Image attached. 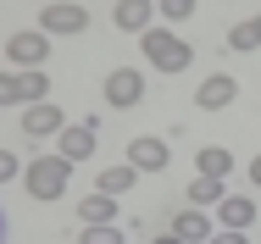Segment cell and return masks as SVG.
<instances>
[{
    "label": "cell",
    "instance_id": "cell-24",
    "mask_svg": "<svg viewBox=\"0 0 261 244\" xmlns=\"http://www.w3.org/2000/svg\"><path fill=\"white\" fill-rule=\"evenodd\" d=\"M250 183H256V189H261V155H256V161H250Z\"/></svg>",
    "mask_w": 261,
    "mask_h": 244
},
{
    "label": "cell",
    "instance_id": "cell-13",
    "mask_svg": "<svg viewBox=\"0 0 261 244\" xmlns=\"http://www.w3.org/2000/svg\"><path fill=\"white\" fill-rule=\"evenodd\" d=\"M95 189H100V195H128V189H139V172H134V167H128V161H122V167H106L100 178H95Z\"/></svg>",
    "mask_w": 261,
    "mask_h": 244
},
{
    "label": "cell",
    "instance_id": "cell-9",
    "mask_svg": "<svg viewBox=\"0 0 261 244\" xmlns=\"http://www.w3.org/2000/svg\"><path fill=\"white\" fill-rule=\"evenodd\" d=\"M167 161H172L167 139H134L128 145V167L134 172H167Z\"/></svg>",
    "mask_w": 261,
    "mask_h": 244
},
{
    "label": "cell",
    "instance_id": "cell-16",
    "mask_svg": "<svg viewBox=\"0 0 261 244\" xmlns=\"http://www.w3.org/2000/svg\"><path fill=\"white\" fill-rule=\"evenodd\" d=\"M222 195H228V183H217V178H195V183H189V205H195V211L217 205Z\"/></svg>",
    "mask_w": 261,
    "mask_h": 244
},
{
    "label": "cell",
    "instance_id": "cell-2",
    "mask_svg": "<svg viewBox=\"0 0 261 244\" xmlns=\"http://www.w3.org/2000/svg\"><path fill=\"white\" fill-rule=\"evenodd\" d=\"M139 39H145V56H150V67H156V72H184V67L195 61V50L184 45L172 28H145Z\"/></svg>",
    "mask_w": 261,
    "mask_h": 244
},
{
    "label": "cell",
    "instance_id": "cell-20",
    "mask_svg": "<svg viewBox=\"0 0 261 244\" xmlns=\"http://www.w3.org/2000/svg\"><path fill=\"white\" fill-rule=\"evenodd\" d=\"M195 11V0H156V17H167V22H184Z\"/></svg>",
    "mask_w": 261,
    "mask_h": 244
},
{
    "label": "cell",
    "instance_id": "cell-4",
    "mask_svg": "<svg viewBox=\"0 0 261 244\" xmlns=\"http://www.w3.org/2000/svg\"><path fill=\"white\" fill-rule=\"evenodd\" d=\"M100 95L111 100L117 111L139 105V100H145V72H139V67H111V72H106V89H100Z\"/></svg>",
    "mask_w": 261,
    "mask_h": 244
},
{
    "label": "cell",
    "instance_id": "cell-23",
    "mask_svg": "<svg viewBox=\"0 0 261 244\" xmlns=\"http://www.w3.org/2000/svg\"><path fill=\"white\" fill-rule=\"evenodd\" d=\"M206 244H250V239H245V233H228V228H222V233H211Z\"/></svg>",
    "mask_w": 261,
    "mask_h": 244
},
{
    "label": "cell",
    "instance_id": "cell-21",
    "mask_svg": "<svg viewBox=\"0 0 261 244\" xmlns=\"http://www.w3.org/2000/svg\"><path fill=\"white\" fill-rule=\"evenodd\" d=\"M22 100V72H0V105H17Z\"/></svg>",
    "mask_w": 261,
    "mask_h": 244
},
{
    "label": "cell",
    "instance_id": "cell-15",
    "mask_svg": "<svg viewBox=\"0 0 261 244\" xmlns=\"http://www.w3.org/2000/svg\"><path fill=\"white\" fill-rule=\"evenodd\" d=\"M78 216H84V228H100V222H111V216H117V200L95 189V195L78 200Z\"/></svg>",
    "mask_w": 261,
    "mask_h": 244
},
{
    "label": "cell",
    "instance_id": "cell-17",
    "mask_svg": "<svg viewBox=\"0 0 261 244\" xmlns=\"http://www.w3.org/2000/svg\"><path fill=\"white\" fill-rule=\"evenodd\" d=\"M22 100H28V105H34V100H50V72H45V67H28V72H22Z\"/></svg>",
    "mask_w": 261,
    "mask_h": 244
},
{
    "label": "cell",
    "instance_id": "cell-6",
    "mask_svg": "<svg viewBox=\"0 0 261 244\" xmlns=\"http://www.w3.org/2000/svg\"><path fill=\"white\" fill-rule=\"evenodd\" d=\"M61 128H67V117H61L56 100H34V105L22 111V133H28V139H56Z\"/></svg>",
    "mask_w": 261,
    "mask_h": 244
},
{
    "label": "cell",
    "instance_id": "cell-27",
    "mask_svg": "<svg viewBox=\"0 0 261 244\" xmlns=\"http://www.w3.org/2000/svg\"><path fill=\"white\" fill-rule=\"evenodd\" d=\"M256 28H261V17H256Z\"/></svg>",
    "mask_w": 261,
    "mask_h": 244
},
{
    "label": "cell",
    "instance_id": "cell-19",
    "mask_svg": "<svg viewBox=\"0 0 261 244\" xmlns=\"http://www.w3.org/2000/svg\"><path fill=\"white\" fill-rule=\"evenodd\" d=\"M78 244H128V233H122L117 222H100V228H84Z\"/></svg>",
    "mask_w": 261,
    "mask_h": 244
},
{
    "label": "cell",
    "instance_id": "cell-14",
    "mask_svg": "<svg viewBox=\"0 0 261 244\" xmlns=\"http://www.w3.org/2000/svg\"><path fill=\"white\" fill-rule=\"evenodd\" d=\"M172 233H178L184 244H200V239H211V216L189 205V211H178V222H172Z\"/></svg>",
    "mask_w": 261,
    "mask_h": 244
},
{
    "label": "cell",
    "instance_id": "cell-3",
    "mask_svg": "<svg viewBox=\"0 0 261 244\" xmlns=\"http://www.w3.org/2000/svg\"><path fill=\"white\" fill-rule=\"evenodd\" d=\"M84 28H89V11L78 0H50L39 11V34L45 39H56V34H84Z\"/></svg>",
    "mask_w": 261,
    "mask_h": 244
},
{
    "label": "cell",
    "instance_id": "cell-18",
    "mask_svg": "<svg viewBox=\"0 0 261 244\" xmlns=\"http://www.w3.org/2000/svg\"><path fill=\"white\" fill-rule=\"evenodd\" d=\"M228 45H233V50H261V28H256V17H250V22H233V28H228Z\"/></svg>",
    "mask_w": 261,
    "mask_h": 244
},
{
    "label": "cell",
    "instance_id": "cell-7",
    "mask_svg": "<svg viewBox=\"0 0 261 244\" xmlns=\"http://www.w3.org/2000/svg\"><path fill=\"white\" fill-rule=\"evenodd\" d=\"M6 56L28 72V67H45V56H50V39L39 34V28H22V34H11L6 39Z\"/></svg>",
    "mask_w": 261,
    "mask_h": 244
},
{
    "label": "cell",
    "instance_id": "cell-25",
    "mask_svg": "<svg viewBox=\"0 0 261 244\" xmlns=\"http://www.w3.org/2000/svg\"><path fill=\"white\" fill-rule=\"evenodd\" d=\"M150 244H184V239H178V233H161V239H150Z\"/></svg>",
    "mask_w": 261,
    "mask_h": 244
},
{
    "label": "cell",
    "instance_id": "cell-22",
    "mask_svg": "<svg viewBox=\"0 0 261 244\" xmlns=\"http://www.w3.org/2000/svg\"><path fill=\"white\" fill-rule=\"evenodd\" d=\"M11 178H22V161L11 150H0V183H11Z\"/></svg>",
    "mask_w": 261,
    "mask_h": 244
},
{
    "label": "cell",
    "instance_id": "cell-10",
    "mask_svg": "<svg viewBox=\"0 0 261 244\" xmlns=\"http://www.w3.org/2000/svg\"><path fill=\"white\" fill-rule=\"evenodd\" d=\"M195 100H200V111H228V105L239 100V84H233L228 72H211L206 84L195 89Z\"/></svg>",
    "mask_w": 261,
    "mask_h": 244
},
{
    "label": "cell",
    "instance_id": "cell-5",
    "mask_svg": "<svg viewBox=\"0 0 261 244\" xmlns=\"http://www.w3.org/2000/svg\"><path fill=\"white\" fill-rule=\"evenodd\" d=\"M56 155H61L67 167L89 161V155H95V122H67V128L56 133Z\"/></svg>",
    "mask_w": 261,
    "mask_h": 244
},
{
    "label": "cell",
    "instance_id": "cell-11",
    "mask_svg": "<svg viewBox=\"0 0 261 244\" xmlns=\"http://www.w3.org/2000/svg\"><path fill=\"white\" fill-rule=\"evenodd\" d=\"M217 222H222L228 233H245V228L256 222V200L250 195H222L217 200Z\"/></svg>",
    "mask_w": 261,
    "mask_h": 244
},
{
    "label": "cell",
    "instance_id": "cell-12",
    "mask_svg": "<svg viewBox=\"0 0 261 244\" xmlns=\"http://www.w3.org/2000/svg\"><path fill=\"white\" fill-rule=\"evenodd\" d=\"M195 178H217V183H228V172H233V150H222V145H206L200 155H195Z\"/></svg>",
    "mask_w": 261,
    "mask_h": 244
},
{
    "label": "cell",
    "instance_id": "cell-1",
    "mask_svg": "<svg viewBox=\"0 0 261 244\" xmlns=\"http://www.w3.org/2000/svg\"><path fill=\"white\" fill-rule=\"evenodd\" d=\"M22 183H28V195H34V200H61V195H67V183H72V167H67L56 150H45V155H34V161L22 167Z\"/></svg>",
    "mask_w": 261,
    "mask_h": 244
},
{
    "label": "cell",
    "instance_id": "cell-8",
    "mask_svg": "<svg viewBox=\"0 0 261 244\" xmlns=\"http://www.w3.org/2000/svg\"><path fill=\"white\" fill-rule=\"evenodd\" d=\"M111 22L122 34H145V28H156V0H117Z\"/></svg>",
    "mask_w": 261,
    "mask_h": 244
},
{
    "label": "cell",
    "instance_id": "cell-26",
    "mask_svg": "<svg viewBox=\"0 0 261 244\" xmlns=\"http://www.w3.org/2000/svg\"><path fill=\"white\" fill-rule=\"evenodd\" d=\"M0 233H6V216H0Z\"/></svg>",
    "mask_w": 261,
    "mask_h": 244
}]
</instances>
